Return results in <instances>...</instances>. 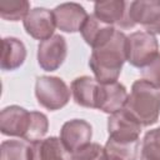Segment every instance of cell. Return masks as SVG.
<instances>
[{"instance_id": "23", "label": "cell", "mask_w": 160, "mask_h": 160, "mask_svg": "<svg viewBox=\"0 0 160 160\" xmlns=\"http://www.w3.org/2000/svg\"><path fill=\"white\" fill-rule=\"evenodd\" d=\"M141 78L158 90L160 89V52L150 64L141 69Z\"/></svg>"}, {"instance_id": "16", "label": "cell", "mask_w": 160, "mask_h": 160, "mask_svg": "<svg viewBox=\"0 0 160 160\" xmlns=\"http://www.w3.org/2000/svg\"><path fill=\"white\" fill-rule=\"evenodd\" d=\"M26 58V49L21 40L16 38H4L1 40L0 65L2 70H15L20 68Z\"/></svg>"}, {"instance_id": "4", "label": "cell", "mask_w": 160, "mask_h": 160, "mask_svg": "<svg viewBox=\"0 0 160 160\" xmlns=\"http://www.w3.org/2000/svg\"><path fill=\"white\" fill-rule=\"evenodd\" d=\"M71 90L65 81L56 76H39L35 82V96L40 106L48 110H59L70 100Z\"/></svg>"}, {"instance_id": "22", "label": "cell", "mask_w": 160, "mask_h": 160, "mask_svg": "<svg viewBox=\"0 0 160 160\" xmlns=\"http://www.w3.org/2000/svg\"><path fill=\"white\" fill-rule=\"evenodd\" d=\"M74 160H108V154L100 144L90 142L74 152Z\"/></svg>"}, {"instance_id": "18", "label": "cell", "mask_w": 160, "mask_h": 160, "mask_svg": "<svg viewBox=\"0 0 160 160\" xmlns=\"http://www.w3.org/2000/svg\"><path fill=\"white\" fill-rule=\"evenodd\" d=\"M139 140L131 142H119L108 139L105 144L108 160H136L139 154Z\"/></svg>"}, {"instance_id": "10", "label": "cell", "mask_w": 160, "mask_h": 160, "mask_svg": "<svg viewBox=\"0 0 160 160\" xmlns=\"http://www.w3.org/2000/svg\"><path fill=\"white\" fill-rule=\"evenodd\" d=\"M24 28L25 31L36 40H48L54 36L56 28L54 12L45 8H35L25 16Z\"/></svg>"}, {"instance_id": "20", "label": "cell", "mask_w": 160, "mask_h": 160, "mask_svg": "<svg viewBox=\"0 0 160 160\" xmlns=\"http://www.w3.org/2000/svg\"><path fill=\"white\" fill-rule=\"evenodd\" d=\"M30 11V4L25 0H1L0 16L8 21L24 20Z\"/></svg>"}, {"instance_id": "14", "label": "cell", "mask_w": 160, "mask_h": 160, "mask_svg": "<svg viewBox=\"0 0 160 160\" xmlns=\"http://www.w3.org/2000/svg\"><path fill=\"white\" fill-rule=\"evenodd\" d=\"M31 160H74V154L66 149L60 138H46L30 142Z\"/></svg>"}, {"instance_id": "13", "label": "cell", "mask_w": 160, "mask_h": 160, "mask_svg": "<svg viewBox=\"0 0 160 160\" xmlns=\"http://www.w3.org/2000/svg\"><path fill=\"white\" fill-rule=\"evenodd\" d=\"M128 95L129 94L126 92L125 86L118 81L110 84L100 82L98 100H96V109L111 115L124 109Z\"/></svg>"}, {"instance_id": "2", "label": "cell", "mask_w": 160, "mask_h": 160, "mask_svg": "<svg viewBox=\"0 0 160 160\" xmlns=\"http://www.w3.org/2000/svg\"><path fill=\"white\" fill-rule=\"evenodd\" d=\"M49 129L46 115L40 111H28L26 109L11 105L0 112V131L6 136L21 138L29 142L40 140Z\"/></svg>"}, {"instance_id": "6", "label": "cell", "mask_w": 160, "mask_h": 160, "mask_svg": "<svg viewBox=\"0 0 160 160\" xmlns=\"http://www.w3.org/2000/svg\"><path fill=\"white\" fill-rule=\"evenodd\" d=\"M142 125L125 109L111 114L108 119L109 139L119 142L138 141Z\"/></svg>"}, {"instance_id": "12", "label": "cell", "mask_w": 160, "mask_h": 160, "mask_svg": "<svg viewBox=\"0 0 160 160\" xmlns=\"http://www.w3.org/2000/svg\"><path fill=\"white\" fill-rule=\"evenodd\" d=\"M52 12L56 28L65 32L80 31V29L82 28L84 22L89 16L85 9L76 2H65L58 5L52 10Z\"/></svg>"}, {"instance_id": "5", "label": "cell", "mask_w": 160, "mask_h": 160, "mask_svg": "<svg viewBox=\"0 0 160 160\" xmlns=\"http://www.w3.org/2000/svg\"><path fill=\"white\" fill-rule=\"evenodd\" d=\"M159 55V44L155 35L138 31L128 36V60L132 66L142 69Z\"/></svg>"}, {"instance_id": "11", "label": "cell", "mask_w": 160, "mask_h": 160, "mask_svg": "<svg viewBox=\"0 0 160 160\" xmlns=\"http://www.w3.org/2000/svg\"><path fill=\"white\" fill-rule=\"evenodd\" d=\"M92 136L91 125L82 119H72L66 121L60 130V139L69 151L76 152L82 146L90 144Z\"/></svg>"}, {"instance_id": "15", "label": "cell", "mask_w": 160, "mask_h": 160, "mask_svg": "<svg viewBox=\"0 0 160 160\" xmlns=\"http://www.w3.org/2000/svg\"><path fill=\"white\" fill-rule=\"evenodd\" d=\"M100 82L90 76H80L71 82V94L74 101L84 108L96 109V100Z\"/></svg>"}, {"instance_id": "19", "label": "cell", "mask_w": 160, "mask_h": 160, "mask_svg": "<svg viewBox=\"0 0 160 160\" xmlns=\"http://www.w3.org/2000/svg\"><path fill=\"white\" fill-rule=\"evenodd\" d=\"M0 160H31V146L26 140H6L0 148Z\"/></svg>"}, {"instance_id": "1", "label": "cell", "mask_w": 160, "mask_h": 160, "mask_svg": "<svg viewBox=\"0 0 160 160\" xmlns=\"http://www.w3.org/2000/svg\"><path fill=\"white\" fill-rule=\"evenodd\" d=\"M128 60V36L120 30L102 45L92 49L89 66L101 84L118 81L124 62Z\"/></svg>"}, {"instance_id": "9", "label": "cell", "mask_w": 160, "mask_h": 160, "mask_svg": "<svg viewBox=\"0 0 160 160\" xmlns=\"http://www.w3.org/2000/svg\"><path fill=\"white\" fill-rule=\"evenodd\" d=\"M68 45L61 35H54L38 46V62L45 71H55L66 59Z\"/></svg>"}, {"instance_id": "17", "label": "cell", "mask_w": 160, "mask_h": 160, "mask_svg": "<svg viewBox=\"0 0 160 160\" xmlns=\"http://www.w3.org/2000/svg\"><path fill=\"white\" fill-rule=\"evenodd\" d=\"M115 28L106 25L101 22L99 19H96L94 15H89L86 21L84 22L82 28L80 29V32L88 45H90L92 49L102 45L106 42L115 32Z\"/></svg>"}, {"instance_id": "3", "label": "cell", "mask_w": 160, "mask_h": 160, "mask_svg": "<svg viewBox=\"0 0 160 160\" xmlns=\"http://www.w3.org/2000/svg\"><path fill=\"white\" fill-rule=\"evenodd\" d=\"M124 109L142 126L154 125L160 115V91L145 80H136L128 95Z\"/></svg>"}, {"instance_id": "21", "label": "cell", "mask_w": 160, "mask_h": 160, "mask_svg": "<svg viewBox=\"0 0 160 160\" xmlns=\"http://www.w3.org/2000/svg\"><path fill=\"white\" fill-rule=\"evenodd\" d=\"M140 160H160V128L152 129L145 134Z\"/></svg>"}, {"instance_id": "7", "label": "cell", "mask_w": 160, "mask_h": 160, "mask_svg": "<svg viewBox=\"0 0 160 160\" xmlns=\"http://www.w3.org/2000/svg\"><path fill=\"white\" fill-rule=\"evenodd\" d=\"M130 2L120 0L98 1L94 5V16L106 25H116L120 29H131L135 24L129 16Z\"/></svg>"}, {"instance_id": "8", "label": "cell", "mask_w": 160, "mask_h": 160, "mask_svg": "<svg viewBox=\"0 0 160 160\" xmlns=\"http://www.w3.org/2000/svg\"><path fill=\"white\" fill-rule=\"evenodd\" d=\"M129 16L146 32L160 34V0H138L129 5Z\"/></svg>"}]
</instances>
